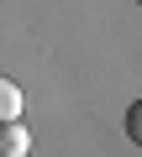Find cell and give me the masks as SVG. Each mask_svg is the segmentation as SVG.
Here are the masks:
<instances>
[{
  "label": "cell",
  "instance_id": "cell-1",
  "mask_svg": "<svg viewBox=\"0 0 142 157\" xmlns=\"http://www.w3.org/2000/svg\"><path fill=\"white\" fill-rule=\"evenodd\" d=\"M26 152H32V131L16 126V121H6L0 126V157H26Z\"/></svg>",
  "mask_w": 142,
  "mask_h": 157
},
{
  "label": "cell",
  "instance_id": "cell-2",
  "mask_svg": "<svg viewBox=\"0 0 142 157\" xmlns=\"http://www.w3.org/2000/svg\"><path fill=\"white\" fill-rule=\"evenodd\" d=\"M16 115H21V89L11 84V78H0V126L16 121Z\"/></svg>",
  "mask_w": 142,
  "mask_h": 157
},
{
  "label": "cell",
  "instance_id": "cell-3",
  "mask_svg": "<svg viewBox=\"0 0 142 157\" xmlns=\"http://www.w3.org/2000/svg\"><path fill=\"white\" fill-rule=\"evenodd\" d=\"M126 136H132V141L142 147V100H137V105L126 110Z\"/></svg>",
  "mask_w": 142,
  "mask_h": 157
}]
</instances>
